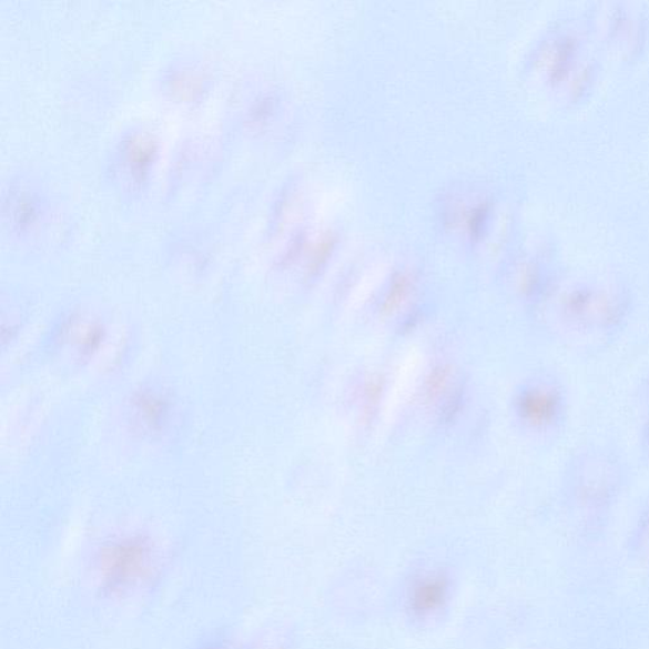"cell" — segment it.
<instances>
[{
  "label": "cell",
  "mask_w": 649,
  "mask_h": 649,
  "mask_svg": "<svg viewBox=\"0 0 649 649\" xmlns=\"http://www.w3.org/2000/svg\"><path fill=\"white\" fill-rule=\"evenodd\" d=\"M537 64L546 84L566 102L588 92L597 73L588 38L575 27L550 34L539 50Z\"/></svg>",
  "instance_id": "cell-1"
},
{
  "label": "cell",
  "mask_w": 649,
  "mask_h": 649,
  "mask_svg": "<svg viewBox=\"0 0 649 649\" xmlns=\"http://www.w3.org/2000/svg\"><path fill=\"white\" fill-rule=\"evenodd\" d=\"M95 568L103 589L112 594L130 592L155 575L156 554L145 540L124 538L102 548Z\"/></svg>",
  "instance_id": "cell-2"
},
{
  "label": "cell",
  "mask_w": 649,
  "mask_h": 649,
  "mask_svg": "<svg viewBox=\"0 0 649 649\" xmlns=\"http://www.w3.org/2000/svg\"><path fill=\"white\" fill-rule=\"evenodd\" d=\"M564 304L567 315H571L576 322L590 324L609 323L619 310L615 293L588 284L568 292Z\"/></svg>",
  "instance_id": "cell-3"
},
{
  "label": "cell",
  "mask_w": 649,
  "mask_h": 649,
  "mask_svg": "<svg viewBox=\"0 0 649 649\" xmlns=\"http://www.w3.org/2000/svg\"><path fill=\"white\" fill-rule=\"evenodd\" d=\"M607 38L625 52L633 51L643 33L642 18L635 11L617 8L606 16ZM608 41V42H609Z\"/></svg>",
  "instance_id": "cell-4"
},
{
  "label": "cell",
  "mask_w": 649,
  "mask_h": 649,
  "mask_svg": "<svg viewBox=\"0 0 649 649\" xmlns=\"http://www.w3.org/2000/svg\"><path fill=\"white\" fill-rule=\"evenodd\" d=\"M448 597V582L442 576H429L414 586L410 597L412 609L426 616L439 610Z\"/></svg>",
  "instance_id": "cell-5"
},
{
  "label": "cell",
  "mask_w": 649,
  "mask_h": 649,
  "mask_svg": "<svg viewBox=\"0 0 649 649\" xmlns=\"http://www.w3.org/2000/svg\"><path fill=\"white\" fill-rule=\"evenodd\" d=\"M122 153V163L128 168L132 180L140 182L148 174L156 150L153 140L136 135L126 142Z\"/></svg>",
  "instance_id": "cell-6"
},
{
  "label": "cell",
  "mask_w": 649,
  "mask_h": 649,
  "mask_svg": "<svg viewBox=\"0 0 649 649\" xmlns=\"http://www.w3.org/2000/svg\"><path fill=\"white\" fill-rule=\"evenodd\" d=\"M561 410V402L555 391L540 389L528 402V412L538 423H552Z\"/></svg>",
  "instance_id": "cell-7"
},
{
  "label": "cell",
  "mask_w": 649,
  "mask_h": 649,
  "mask_svg": "<svg viewBox=\"0 0 649 649\" xmlns=\"http://www.w3.org/2000/svg\"><path fill=\"white\" fill-rule=\"evenodd\" d=\"M11 215L16 224L20 225L21 229L32 225L39 215L38 201L32 194L31 197L27 194L21 195V199H17L11 204Z\"/></svg>",
  "instance_id": "cell-8"
}]
</instances>
